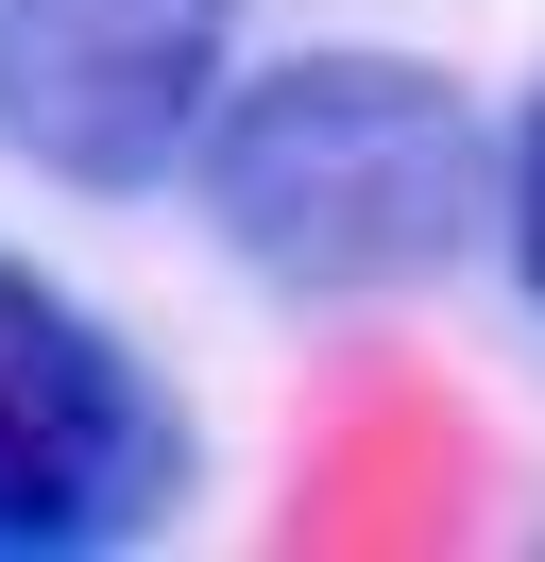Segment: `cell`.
I'll use <instances>...</instances> for the list:
<instances>
[{
  "instance_id": "277c9868",
  "label": "cell",
  "mask_w": 545,
  "mask_h": 562,
  "mask_svg": "<svg viewBox=\"0 0 545 562\" xmlns=\"http://www.w3.org/2000/svg\"><path fill=\"white\" fill-rule=\"evenodd\" d=\"M494 239H511V273H529V307H545V103H529V137L494 154Z\"/></svg>"
},
{
  "instance_id": "3957f363",
  "label": "cell",
  "mask_w": 545,
  "mask_h": 562,
  "mask_svg": "<svg viewBox=\"0 0 545 562\" xmlns=\"http://www.w3.org/2000/svg\"><path fill=\"white\" fill-rule=\"evenodd\" d=\"M238 0H0V154L52 188H154L222 103Z\"/></svg>"
},
{
  "instance_id": "6da1fadb",
  "label": "cell",
  "mask_w": 545,
  "mask_h": 562,
  "mask_svg": "<svg viewBox=\"0 0 545 562\" xmlns=\"http://www.w3.org/2000/svg\"><path fill=\"white\" fill-rule=\"evenodd\" d=\"M204 222L238 273L358 307V290H426L443 256L494 222V137L443 69L409 52H290L238 103H204Z\"/></svg>"
},
{
  "instance_id": "7a4b0ae2",
  "label": "cell",
  "mask_w": 545,
  "mask_h": 562,
  "mask_svg": "<svg viewBox=\"0 0 545 562\" xmlns=\"http://www.w3.org/2000/svg\"><path fill=\"white\" fill-rule=\"evenodd\" d=\"M154 512H170V409L34 256H0V562L136 546Z\"/></svg>"
}]
</instances>
